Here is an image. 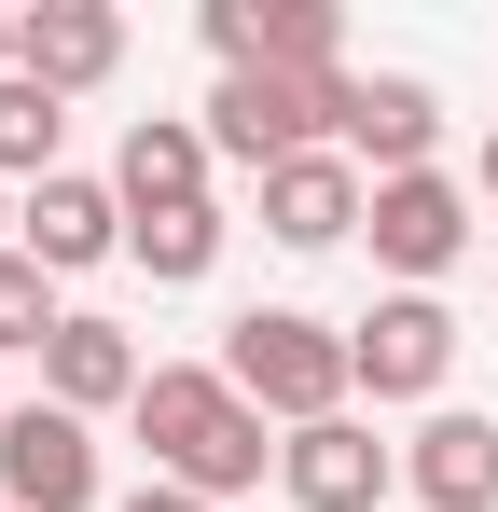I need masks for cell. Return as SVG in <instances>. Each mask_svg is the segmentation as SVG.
<instances>
[{
  "mask_svg": "<svg viewBox=\"0 0 498 512\" xmlns=\"http://www.w3.org/2000/svg\"><path fill=\"white\" fill-rule=\"evenodd\" d=\"M125 429L153 443V485H180V499H208V512L249 499V485H263V457H277V443H263L277 416H249L222 360H153V388L125 402Z\"/></svg>",
  "mask_w": 498,
  "mask_h": 512,
  "instance_id": "1",
  "label": "cell"
},
{
  "mask_svg": "<svg viewBox=\"0 0 498 512\" xmlns=\"http://www.w3.org/2000/svg\"><path fill=\"white\" fill-rule=\"evenodd\" d=\"M222 374H236L249 416H277V429H319V416H346V402H360L346 333H332V319H305V305H249L236 333H222Z\"/></svg>",
  "mask_w": 498,
  "mask_h": 512,
  "instance_id": "2",
  "label": "cell"
},
{
  "mask_svg": "<svg viewBox=\"0 0 498 512\" xmlns=\"http://www.w3.org/2000/svg\"><path fill=\"white\" fill-rule=\"evenodd\" d=\"M319 111H332V153H346L360 180H415L429 153H443V97L415 84V70H332Z\"/></svg>",
  "mask_w": 498,
  "mask_h": 512,
  "instance_id": "3",
  "label": "cell"
},
{
  "mask_svg": "<svg viewBox=\"0 0 498 512\" xmlns=\"http://www.w3.org/2000/svg\"><path fill=\"white\" fill-rule=\"evenodd\" d=\"M194 125H208V153H222V167H249V180H277L291 153H332L319 84H291V70H222Z\"/></svg>",
  "mask_w": 498,
  "mask_h": 512,
  "instance_id": "4",
  "label": "cell"
},
{
  "mask_svg": "<svg viewBox=\"0 0 498 512\" xmlns=\"http://www.w3.org/2000/svg\"><path fill=\"white\" fill-rule=\"evenodd\" d=\"M0 512H97V416L14 402L0 416Z\"/></svg>",
  "mask_w": 498,
  "mask_h": 512,
  "instance_id": "5",
  "label": "cell"
},
{
  "mask_svg": "<svg viewBox=\"0 0 498 512\" xmlns=\"http://www.w3.org/2000/svg\"><path fill=\"white\" fill-rule=\"evenodd\" d=\"M208 56H222V70L332 84V70H346V14H332V0H208Z\"/></svg>",
  "mask_w": 498,
  "mask_h": 512,
  "instance_id": "6",
  "label": "cell"
},
{
  "mask_svg": "<svg viewBox=\"0 0 498 512\" xmlns=\"http://www.w3.org/2000/svg\"><path fill=\"white\" fill-rule=\"evenodd\" d=\"M277 485H291V512H388V485H402V443H374L360 416H319L277 443Z\"/></svg>",
  "mask_w": 498,
  "mask_h": 512,
  "instance_id": "7",
  "label": "cell"
},
{
  "mask_svg": "<svg viewBox=\"0 0 498 512\" xmlns=\"http://www.w3.org/2000/svg\"><path fill=\"white\" fill-rule=\"evenodd\" d=\"M360 236H374V263H388L402 291H429L443 263L471 250V194H457L443 167H415V180H374V222H360Z\"/></svg>",
  "mask_w": 498,
  "mask_h": 512,
  "instance_id": "8",
  "label": "cell"
},
{
  "mask_svg": "<svg viewBox=\"0 0 498 512\" xmlns=\"http://www.w3.org/2000/svg\"><path fill=\"white\" fill-rule=\"evenodd\" d=\"M346 360H360L374 402H429V388L457 374V319H443V291H388V305L346 333Z\"/></svg>",
  "mask_w": 498,
  "mask_h": 512,
  "instance_id": "9",
  "label": "cell"
},
{
  "mask_svg": "<svg viewBox=\"0 0 498 512\" xmlns=\"http://www.w3.org/2000/svg\"><path fill=\"white\" fill-rule=\"evenodd\" d=\"M14 70L42 97L111 84V70H125V14H111V0H28V14H14Z\"/></svg>",
  "mask_w": 498,
  "mask_h": 512,
  "instance_id": "10",
  "label": "cell"
},
{
  "mask_svg": "<svg viewBox=\"0 0 498 512\" xmlns=\"http://www.w3.org/2000/svg\"><path fill=\"white\" fill-rule=\"evenodd\" d=\"M14 250L42 263V277H83V263H111L125 250V194L111 180H28V208H14Z\"/></svg>",
  "mask_w": 498,
  "mask_h": 512,
  "instance_id": "11",
  "label": "cell"
},
{
  "mask_svg": "<svg viewBox=\"0 0 498 512\" xmlns=\"http://www.w3.org/2000/svg\"><path fill=\"white\" fill-rule=\"evenodd\" d=\"M360 222H374V180L346 167V153H291V167L263 180V236L277 250H346Z\"/></svg>",
  "mask_w": 498,
  "mask_h": 512,
  "instance_id": "12",
  "label": "cell"
},
{
  "mask_svg": "<svg viewBox=\"0 0 498 512\" xmlns=\"http://www.w3.org/2000/svg\"><path fill=\"white\" fill-rule=\"evenodd\" d=\"M208 125H180V111H139L125 125V153H111V194H125V222H166V208H208Z\"/></svg>",
  "mask_w": 498,
  "mask_h": 512,
  "instance_id": "13",
  "label": "cell"
},
{
  "mask_svg": "<svg viewBox=\"0 0 498 512\" xmlns=\"http://www.w3.org/2000/svg\"><path fill=\"white\" fill-rule=\"evenodd\" d=\"M139 388H153V360H139L125 319H70V333L42 346V402H70V416H125Z\"/></svg>",
  "mask_w": 498,
  "mask_h": 512,
  "instance_id": "14",
  "label": "cell"
},
{
  "mask_svg": "<svg viewBox=\"0 0 498 512\" xmlns=\"http://www.w3.org/2000/svg\"><path fill=\"white\" fill-rule=\"evenodd\" d=\"M415 512H498V416H429L402 443Z\"/></svg>",
  "mask_w": 498,
  "mask_h": 512,
  "instance_id": "15",
  "label": "cell"
},
{
  "mask_svg": "<svg viewBox=\"0 0 498 512\" xmlns=\"http://www.w3.org/2000/svg\"><path fill=\"white\" fill-rule=\"evenodd\" d=\"M125 263H139L153 291H194V277L222 263V208H166V222H125Z\"/></svg>",
  "mask_w": 498,
  "mask_h": 512,
  "instance_id": "16",
  "label": "cell"
},
{
  "mask_svg": "<svg viewBox=\"0 0 498 512\" xmlns=\"http://www.w3.org/2000/svg\"><path fill=\"white\" fill-rule=\"evenodd\" d=\"M56 139H70V97H42L14 70L0 84V180H56Z\"/></svg>",
  "mask_w": 498,
  "mask_h": 512,
  "instance_id": "17",
  "label": "cell"
},
{
  "mask_svg": "<svg viewBox=\"0 0 498 512\" xmlns=\"http://www.w3.org/2000/svg\"><path fill=\"white\" fill-rule=\"evenodd\" d=\"M56 333H70V305H56V277H42L28 250H0V346H28V360H42Z\"/></svg>",
  "mask_w": 498,
  "mask_h": 512,
  "instance_id": "18",
  "label": "cell"
},
{
  "mask_svg": "<svg viewBox=\"0 0 498 512\" xmlns=\"http://www.w3.org/2000/svg\"><path fill=\"white\" fill-rule=\"evenodd\" d=\"M125 512H208V499H180V485H139V499H125Z\"/></svg>",
  "mask_w": 498,
  "mask_h": 512,
  "instance_id": "19",
  "label": "cell"
},
{
  "mask_svg": "<svg viewBox=\"0 0 498 512\" xmlns=\"http://www.w3.org/2000/svg\"><path fill=\"white\" fill-rule=\"evenodd\" d=\"M0 84H14V14H0Z\"/></svg>",
  "mask_w": 498,
  "mask_h": 512,
  "instance_id": "20",
  "label": "cell"
},
{
  "mask_svg": "<svg viewBox=\"0 0 498 512\" xmlns=\"http://www.w3.org/2000/svg\"><path fill=\"white\" fill-rule=\"evenodd\" d=\"M485 194H498V139H485Z\"/></svg>",
  "mask_w": 498,
  "mask_h": 512,
  "instance_id": "21",
  "label": "cell"
},
{
  "mask_svg": "<svg viewBox=\"0 0 498 512\" xmlns=\"http://www.w3.org/2000/svg\"><path fill=\"white\" fill-rule=\"evenodd\" d=\"M0 222H14V208H0ZM0 250H14V236H0Z\"/></svg>",
  "mask_w": 498,
  "mask_h": 512,
  "instance_id": "22",
  "label": "cell"
},
{
  "mask_svg": "<svg viewBox=\"0 0 498 512\" xmlns=\"http://www.w3.org/2000/svg\"><path fill=\"white\" fill-rule=\"evenodd\" d=\"M0 416H14V402H0Z\"/></svg>",
  "mask_w": 498,
  "mask_h": 512,
  "instance_id": "23",
  "label": "cell"
}]
</instances>
